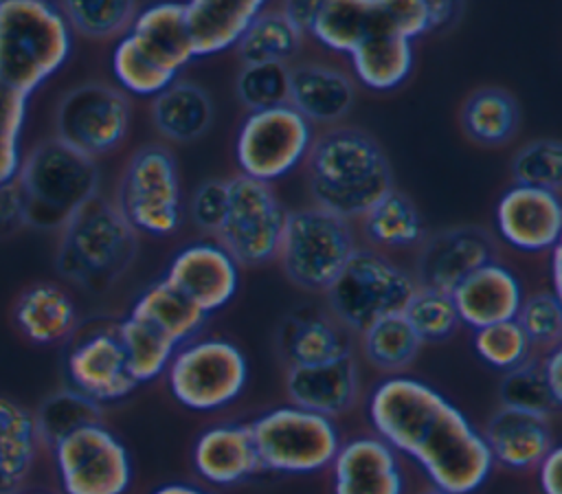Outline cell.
<instances>
[{"mask_svg": "<svg viewBox=\"0 0 562 494\" xmlns=\"http://www.w3.org/2000/svg\"><path fill=\"white\" fill-rule=\"evenodd\" d=\"M424 7L428 13V31H446L459 20L463 0H424Z\"/></svg>", "mask_w": 562, "mask_h": 494, "instance_id": "db71d44e", "label": "cell"}, {"mask_svg": "<svg viewBox=\"0 0 562 494\" xmlns=\"http://www.w3.org/2000/svg\"><path fill=\"white\" fill-rule=\"evenodd\" d=\"M375 29H382L375 0H325L307 33L321 46L349 55Z\"/></svg>", "mask_w": 562, "mask_h": 494, "instance_id": "d6a6232c", "label": "cell"}, {"mask_svg": "<svg viewBox=\"0 0 562 494\" xmlns=\"http://www.w3.org/2000/svg\"><path fill=\"white\" fill-rule=\"evenodd\" d=\"M114 204L136 233H176L182 224V193L173 154L162 145L136 149L121 176Z\"/></svg>", "mask_w": 562, "mask_h": 494, "instance_id": "30bf717a", "label": "cell"}, {"mask_svg": "<svg viewBox=\"0 0 562 494\" xmlns=\"http://www.w3.org/2000/svg\"><path fill=\"white\" fill-rule=\"evenodd\" d=\"M516 184L558 191L562 182V145L555 138H538L520 147L512 158Z\"/></svg>", "mask_w": 562, "mask_h": 494, "instance_id": "bcb514c9", "label": "cell"}, {"mask_svg": "<svg viewBox=\"0 0 562 494\" xmlns=\"http://www.w3.org/2000/svg\"><path fill=\"white\" fill-rule=\"evenodd\" d=\"M127 35L156 66L173 77L195 57L184 2H156L136 11Z\"/></svg>", "mask_w": 562, "mask_h": 494, "instance_id": "cb8c5ba5", "label": "cell"}, {"mask_svg": "<svg viewBox=\"0 0 562 494\" xmlns=\"http://www.w3.org/2000/svg\"><path fill=\"white\" fill-rule=\"evenodd\" d=\"M301 35L281 11H261L237 37L235 50L241 64H285L299 53Z\"/></svg>", "mask_w": 562, "mask_h": 494, "instance_id": "74e56055", "label": "cell"}, {"mask_svg": "<svg viewBox=\"0 0 562 494\" xmlns=\"http://www.w3.org/2000/svg\"><path fill=\"white\" fill-rule=\"evenodd\" d=\"M353 250L351 220L314 204L285 213L274 259L294 285L325 292Z\"/></svg>", "mask_w": 562, "mask_h": 494, "instance_id": "ba28073f", "label": "cell"}, {"mask_svg": "<svg viewBox=\"0 0 562 494\" xmlns=\"http://www.w3.org/2000/svg\"><path fill=\"white\" fill-rule=\"evenodd\" d=\"M26 226L24 198L18 187V180L0 184V237H9Z\"/></svg>", "mask_w": 562, "mask_h": 494, "instance_id": "816d5d0a", "label": "cell"}, {"mask_svg": "<svg viewBox=\"0 0 562 494\" xmlns=\"http://www.w3.org/2000/svg\"><path fill=\"white\" fill-rule=\"evenodd\" d=\"M226 206H228V180L213 178L195 187L189 202V215L202 233L215 237V233L224 222Z\"/></svg>", "mask_w": 562, "mask_h": 494, "instance_id": "681fc988", "label": "cell"}, {"mask_svg": "<svg viewBox=\"0 0 562 494\" xmlns=\"http://www.w3.org/2000/svg\"><path fill=\"white\" fill-rule=\"evenodd\" d=\"M151 121L165 138L189 143L211 127L213 101L198 83L173 79L151 97Z\"/></svg>", "mask_w": 562, "mask_h": 494, "instance_id": "f546056e", "label": "cell"}, {"mask_svg": "<svg viewBox=\"0 0 562 494\" xmlns=\"http://www.w3.org/2000/svg\"><path fill=\"white\" fill-rule=\"evenodd\" d=\"M312 141V123L290 103L252 110L235 138L239 173L268 184L281 180L303 165Z\"/></svg>", "mask_w": 562, "mask_h": 494, "instance_id": "7c38bea8", "label": "cell"}, {"mask_svg": "<svg viewBox=\"0 0 562 494\" xmlns=\"http://www.w3.org/2000/svg\"><path fill=\"white\" fill-rule=\"evenodd\" d=\"M248 373L246 353L233 340L211 336L182 343L162 378L180 406L215 413L241 397Z\"/></svg>", "mask_w": 562, "mask_h": 494, "instance_id": "52a82bcc", "label": "cell"}, {"mask_svg": "<svg viewBox=\"0 0 562 494\" xmlns=\"http://www.w3.org/2000/svg\"><path fill=\"white\" fill-rule=\"evenodd\" d=\"M367 417L382 441L417 463L430 485L474 494L494 470L483 433L439 389L397 373L369 393Z\"/></svg>", "mask_w": 562, "mask_h": 494, "instance_id": "6da1fadb", "label": "cell"}, {"mask_svg": "<svg viewBox=\"0 0 562 494\" xmlns=\"http://www.w3.org/2000/svg\"><path fill=\"white\" fill-rule=\"evenodd\" d=\"M518 123V103L501 88H481L461 108V127L479 145L496 147L507 143L516 134Z\"/></svg>", "mask_w": 562, "mask_h": 494, "instance_id": "e575fe53", "label": "cell"}, {"mask_svg": "<svg viewBox=\"0 0 562 494\" xmlns=\"http://www.w3.org/2000/svg\"><path fill=\"white\" fill-rule=\"evenodd\" d=\"M112 72L123 90L138 97H154L176 79L140 53L127 33L112 50Z\"/></svg>", "mask_w": 562, "mask_h": 494, "instance_id": "ee69618b", "label": "cell"}, {"mask_svg": "<svg viewBox=\"0 0 562 494\" xmlns=\"http://www.w3.org/2000/svg\"><path fill=\"white\" fill-rule=\"evenodd\" d=\"M325 0H283L281 13L301 31L307 33L316 13L321 11Z\"/></svg>", "mask_w": 562, "mask_h": 494, "instance_id": "11a10c76", "label": "cell"}, {"mask_svg": "<svg viewBox=\"0 0 562 494\" xmlns=\"http://www.w3.org/2000/svg\"><path fill=\"white\" fill-rule=\"evenodd\" d=\"M64 371L68 386L101 406L125 400L138 386L127 371L116 323L92 327L75 338L66 353Z\"/></svg>", "mask_w": 562, "mask_h": 494, "instance_id": "9a60e30c", "label": "cell"}, {"mask_svg": "<svg viewBox=\"0 0 562 494\" xmlns=\"http://www.w3.org/2000/svg\"><path fill=\"white\" fill-rule=\"evenodd\" d=\"M494 465L525 472L555 446L549 417L501 406L481 430Z\"/></svg>", "mask_w": 562, "mask_h": 494, "instance_id": "44dd1931", "label": "cell"}, {"mask_svg": "<svg viewBox=\"0 0 562 494\" xmlns=\"http://www.w3.org/2000/svg\"><path fill=\"white\" fill-rule=\"evenodd\" d=\"M235 92L250 112L283 105L290 92V68L274 61L244 64L235 79Z\"/></svg>", "mask_w": 562, "mask_h": 494, "instance_id": "f6af8a7d", "label": "cell"}, {"mask_svg": "<svg viewBox=\"0 0 562 494\" xmlns=\"http://www.w3.org/2000/svg\"><path fill=\"white\" fill-rule=\"evenodd\" d=\"M404 318L424 343H443L461 325L452 294L417 285L402 310Z\"/></svg>", "mask_w": 562, "mask_h": 494, "instance_id": "60d3db41", "label": "cell"}, {"mask_svg": "<svg viewBox=\"0 0 562 494\" xmlns=\"http://www.w3.org/2000/svg\"><path fill=\"white\" fill-rule=\"evenodd\" d=\"M42 446L33 411L9 395H0V494L24 490Z\"/></svg>", "mask_w": 562, "mask_h": 494, "instance_id": "83f0119b", "label": "cell"}, {"mask_svg": "<svg viewBox=\"0 0 562 494\" xmlns=\"http://www.w3.org/2000/svg\"><path fill=\"white\" fill-rule=\"evenodd\" d=\"M331 494H404L402 457L378 435L340 441L331 459Z\"/></svg>", "mask_w": 562, "mask_h": 494, "instance_id": "d6986e66", "label": "cell"}, {"mask_svg": "<svg viewBox=\"0 0 562 494\" xmlns=\"http://www.w3.org/2000/svg\"><path fill=\"white\" fill-rule=\"evenodd\" d=\"M538 360H540V369H542V375H544L551 393L562 400V375H560L562 373V349H560V345L544 349V356Z\"/></svg>", "mask_w": 562, "mask_h": 494, "instance_id": "9f6ffc18", "label": "cell"}, {"mask_svg": "<svg viewBox=\"0 0 562 494\" xmlns=\"http://www.w3.org/2000/svg\"><path fill=\"white\" fill-rule=\"evenodd\" d=\"M496 244L481 226H454L422 242L415 281L422 288L452 292L468 274L492 261Z\"/></svg>", "mask_w": 562, "mask_h": 494, "instance_id": "ac0fdd59", "label": "cell"}, {"mask_svg": "<svg viewBox=\"0 0 562 494\" xmlns=\"http://www.w3.org/2000/svg\"><path fill=\"white\" fill-rule=\"evenodd\" d=\"M191 459L198 476L217 487L244 483L261 470L250 428L239 422L204 428L193 444Z\"/></svg>", "mask_w": 562, "mask_h": 494, "instance_id": "ffe728a7", "label": "cell"}, {"mask_svg": "<svg viewBox=\"0 0 562 494\" xmlns=\"http://www.w3.org/2000/svg\"><path fill=\"white\" fill-rule=\"evenodd\" d=\"M116 334L125 353L127 371L136 384L165 375L176 349L180 347L165 332L134 314H127L116 323Z\"/></svg>", "mask_w": 562, "mask_h": 494, "instance_id": "d590c367", "label": "cell"}, {"mask_svg": "<svg viewBox=\"0 0 562 494\" xmlns=\"http://www.w3.org/2000/svg\"><path fill=\"white\" fill-rule=\"evenodd\" d=\"M72 31L50 0H0V81L26 97L68 59Z\"/></svg>", "mask_w": 562, "mask_h": 494, "instance_id": "277c9868", "label": "cell"}, {"mask_svg": "<svg viewBox=\"0 0 562 494\" xmlns=\"http://www.w3.org/2000/svg\"><path fill=\"white\" fill-rule=\"evenodd\" d=\"M18 494H46V492H24V490H22V492H18Z\"/></svg>", "mask_w": 562, "mask_h": 494, "instance_id": "94428289", "label": "cell"}, {"mask_svg": "<svg viewBox=\"0 0 562 494\" xmlns=\"http://www.w3.org/2000/svg\"><path fill=\"white\" fill-rule=\"evenodd\" d=\"M248 428L261 470L277 474L323 472L342 441L331 417L294 404L257 415Z\"/></svg>", "mask_w": 562, "mask_h": 494, "instance_id": "8992f818", "label": "cell"}, {"mask_svg": "<svg viewBox=\"0 0 562 494\" xmlns=\"http://www.w3.org/2000/svg\"><path fill=\"white\" fill-rule=\"evenodd\" d=\"M285 393L294 406L331 419L345 415L353 408L360 393L358 362L353 356H347L314 367H288Z\"/></svg>", "mask_w": 562, "mask_h": 494, "instance_id": "603a6c76", "label": "cell"}, {"mask_svg": "<svg viewBox=\"0 0 562 494\" xmlns=\"http://www.w3.org/2000/svg\"><path fill=\"white\" fill-rule=\"evenodd\" d=\"M15 180L24 198L26 226L42 231H59L99 193L94 158L55 136L37 143L22 156Z\"/></svg>", "mask_w": 562, "mask_h": 494, "instance_id": "5b68a950", "label": "cell"}, {"mask_svg": "<svg viewBox=\"0 0 562 494\" xmlns=\"http://www.w3.org/2000/svg\"><path fill=\"white\" fill-rule=\"evenodd\" d=\"M360 338L367 362L386 375L404 373L422 349V340L402 312L375 321L360 332Z\"/></svg>", "mask_w": 562, "mask_h": 494, "instance_id": "8d00e7d4", "label": "cell"}, {"mask_svg": "<svg viewBox=\"0 0 562 494\" xmlns=\"http://www.w3.org/2000/svg\"><path fill=\"white\" fill-rule=\"evenodd\" d=\"M417 494H454V492H448V490L437 487V485H428V487H424V490L417 492Z\"/></svg>", "mask_w": 562, "mask_h": 494, "instance_id": "91938a15", "label": "cell"}, {"mask_svg": "<svg viewBox=\"0 0 562 494\" xmlns=\"http://www.w3.org/2000/svg\"><path fill=\"white\" fill-rule=\"evenodd\" d=\"M149 494H209V492L202 490L200 485L176 481V483H162L156 490H151Z\"/></svg>", "mask_w": 562, "mask_h": 494, "instance_id": "6f0895ef", "label": "cell"}, {"mask_svg": "<svg viewBox=\"0 0 562 494\" xmlns=\"http://www.w3.org/2000/svg\"><path fill=\"white\" fill-rule=\"evenodd\" d=\"M303 162L314 204L345 220L362 217L393 189L384 149L371 134L356 127L323 132L312 141Z\"/></svg>", "mask_w": 562, "mask_h": 494, "instance_id": "7a4b0ae2", "label": "cell"}, {"mask_svg": "<svg viewBox=\"0 0 562 494\" xmlns=\"http://www.w3.org/2000/svg\"><path fill=\"white\" fill-rule=\"evenodd\" d=\"M360 220L367 239L380 248H413L426 237L424 220L417 206L397 189L386 191Z\"/></svg>", "mask_w": 562, "mask_h": 494, "instance_id": "836d02e7", "label": "cell"}, {"mask_svg": "<svg viewBox=\"0 0 562 494\" xmlns=\"http://www.w3.org/2000/svg\"><path fill=\"white\" fill-rule=\"evenodd\" d=\"M549 252H551V283H553L551 292H555L560 296V285H562V281H560V244L553 246Z\"/></svg>", "mask_w": 562, "mask_h": 494, "instance_id": "680465c9", "label": "cell"}, {"mask_svg": "<svg viewBox=\"0 0 562 494\" xmlns=\"http://www.w3.org/2000/svg\"><path fill=\"white\" fill-rule=\"evenodd\" d=\"M33 415L42 444L50 448L55 441L77 430L79 426L101 422V404L75 391L72 386H66L44 397Z\"/></svg>", "mask_w": 562, "mask_h": 494, "instance_id": "f35d334b", "label": "cell"}, {"mask_svg": "<svg viewBox=\"0 0 562 494\" xmlns=\"http://www.w3.org/2000/svg\"><path fill=\"white\" fill-rule=\"evenodd\" d=\"M55 263L59 274L88 290L105 292L132 266L138 233L119 206L99 193L88 200L61 228Z\"/></svg>", "mask_w": 562, "mask_h": 494, "instance_id": "3957f363", "label": "cell"}, {"mask_svg": "<svg viewBox=\"0 0 562 494\" xmlns=\"http://www.w3.org/2000/svg\"><path fill=\"white\" fill-rule=\"evenodd\" d=\"M279 349L288 367H314L353 356L349 332L325 312L301 310L279 329Z\"/></svg>", "mask_w": 562, "mask_h": 494, "instance_id": "d4e9b609", "label": "cell"}, {"mask_svg": "<svg viewBox=\"0 0 562 494\" xmlns=\"http://www.w3.org/2000/svg\"><path fill=\"white\" fill-rule=\"evenodd\" d=\"M70 31L92 40H108L130 29L136 0H61L59 7Z\"/></svg>", "mask_w": 562, "mask_h": 494, "instance_id": "ab89813d", "label": "cell"}, {"mask_svg": "<svg viewBox=\"0 0 562 494\" xmlns=\"http://www.w3.org/2000/svg\"><path fill=\"white\" fill-rule=\"evenodd\" d=\"M202 312L213 314L228 305L239 288V263L217 242H193L180 248L165 277Z\"/></svg>", "mask_w": 562, "mask_h": 494, "instance_id": "e0dca14e", "label": "cell"}, {"mask_svg": "<svg viewBox=\"0 0 562 494\" xmlns=\"http://www.w3.org/2000/svg\"><path fill=\"white\" fill-rule=\"evenodd\" d=\"M29 97L0 81V184L18 176Z\"/></svg>", "mask_w": 562, "mask_h": 494, "instance_id": "7dc6e473", "label": "cell"}, {"mask_svg": "<svg viewBox=\"0 0 562 494\" xmlns=\"http://www.w3.org/2000/svg\"><path fill=\"white\" fill-rule=\"evenodd\" d=\"M18 332L33 345L50 347L68 340L79 327L72 296L57 283H35L26 288L13 305Z\"/></svg>", "mask_w": 562, "mask_h": 494, "instance_id": "484cf974", "label": "cell"}, {"mask_svg": "<svg viewBox=\"0 0 562 494\" xmlns=\"http://www.w3.org/2000/svg\"><path fill=\"white\" fill-rule=\"evenodd\" d=\"M560 465H562V452H560V446L555 444L540 459V463L533 468L536 476H538L540 494H562V487H560Z\"/></svg>", "mask_w": 562, "mask_h": 494, "instance_id": "f5cc1de1", "label": "cell"}, {"mask_svg": "<svg viewBox=\"0 0 562 494\" xmlns=\"http://www.w3.org/2000/svg\"><path fill=\"white\" fill-rule=\"evenodd\" d=\"M498 397L501 406L544 417H551L562 406V400L551 393L538 358H529L516 369L505 371L498 384Z\"/></svg>", "mask_w": 562, "mask_h": 494, "instance_id": "b9f144b4", "label": "cell"}, {"mask_svg": "<svg viewBox=\"0 0 562 494\" xmlns=\"http://www.w3.org/2000/svg\"><path fill=\"white\" fill-rule=\"evenodd\" d=\"M351 79L329 66L301 64L290 68L288 103L310 123H336L353 105Z\"/></svg>", "mask_w": 562, "mask_h": 494, "instance_id": "4316f807", "label": "cell"}, {"mask_svg": "<svg viewBox=\"0 0 562 494\" xmlns=\"http://www.w3.org/2000/svg\"><path fill=\"white\" fill-rule=\"evenodd\" d=\"M268 0H187V24L195 57L215 55L235 46L244 29L261 13Z\"/></svg>", "mask_w": 562, "mask_h": 494, "instance_id": "f1b7e54d", "label": "cell"}, {"mask_svg": "<svg viewBox=\"0 0 562 494\" xmlns=\"http://www.w3.org/2000/svg\"><path fill=\"white\" fill-rule=\"evenodd\" d=\"M516 323L533 347L551 349L562 338V305L555 292H536L522 299Z\"/></svg>", "mask_w": 562, "mask_h": 494, "instance_id": "c3c4849f", "label": "cell"}, {"mask_svg": "<svg viewBox=\"0 0 562 494\" xmlns=\"http://www.w3.org/2000/svg\"><path fill=\"white\" fill-rule=\"evenodd\" d=\"M413 40L375 29L364 35L349 53L353 72L371 90H393L402 86L413 70Z\"/></svg>", "mask_w": 562, "mask_h": 494, "instance_id": "4dcf8cb0", "label": "cell"}, {"mask_svg": "<svg viewBox=\"0 0 562 494\" xmlns=\"http://www.w3.org/2000/svg\"><path fill=\"white\" fill-rule=\"evenodd\" d=\"M48 450L61 494H127L132 485L130 450L103 422L79 426Z\"/></svg>", "mask_w": 562, "mask_h": 494, "instance_id": "8fae6325", "label": "cell"}, {"mask_svg": "<svg viewBox=\"0 0 562 494\" xmlns=\"http://www.w3.org/2000/svg\"><path fill=\"white\" fill-rule=\"evenodd\" d=\"M498 237L520 252H549L560 244L562 204L558 191L512 184L494 211Z\"/></svg>", "mask_w": 562, "mask_h": 494, "instance_id": "2e32d148", "label": "cell"}, {"mask_svg": "<svg viewBox=\"0 0 562 494\" xmlns=\"http://www.w3.org/2000/svg\"><path fill=\"white\" fill-rule=\"evenodd\" d=\"M415 288L411 272L375 250L356 248L325 296L329 314L347 332L360 334L375 321L400 314Z\"/></svg>", "mask_w": 562, "mask_h": 494, "instance_id": "9c48e42d", "label": "cell"}, {"mask_svg": "<svg viewBox=\"0 0 562 494\" xmlns=\"http://www.w3.org/2000/svg\"><path fill=\"white\" fill-rule=\"evenodd\" d=\"M472 347L487 367L503 373L527 362L533 353V345L529 343L516 318L474 329Z\"/></svg>", "mask_w": 562, "mask_h": 494, "instance_id": "7bdbcfd3", "label": "cell"}, {"mask_svg": "<svg viewBox=\"0 0 562 494\" xmlns=\"http://www.w3.org/2000/svg\"><path fill=\"white\" fill-rule=\"evenodd\" d=\"M384 29L408 40L428 31V13L424 0H375Z\"/></svg>", "mask_w": 562, "mask_h": 494, "instance_id": "f907efd6", "label": "cell"}, {"mask_svg": "<svg viewBox=\"0 0 562 494\" xmlns=\"http://www.w3.org/2000/svg\"><path fill=\"white\" fill-rule=\"evenodd\" d=\"M130 314L145 318L178 345L195 338L209 318L206 312H202L167 279L147 285L134 301Z\"/></svg>", "mask_w": 562, "mask_h": 494, "instance_id": "1f68e13d", "label": "cell"}, {"mask_svg": "<svg viewBox=\"0 0 562 494\" xmlns=\"http://www.w3.org/2000/svg\"><path fill=\"white\" fill-rule=\"evenodd\" d=\"M127 127V97L123 90L99 81L68 90L55 110V138L90 158L119 147Z\"/></svg>", "mask_w": 562, "mask_h": 494, "instance_id": "5bb4252c", "label": "cell"}, {"mask_svg": "<svg viewBox=\"0 0 562 494\" xmlns=\"http://www.w3.org/2000/svg\"><path fill=\"white\" fill-rule=\"evenodd\" d=\"M450 294L461 325L470 329L516 318L525 299L520 279L496 259L468 274Z\"/></svg>", "mask_w": 562, "mask_h": 494, "instance_id": "7402d4cb", "label": "cell"}, {"mask_svg": "<svg viewBox=\"0 0 562 494\" xmlns=\"http://www.w3.org/2000/svg\"><path fill=\"white\" fill-rule=\"evenodd\" d=\"M285 209L268 182L233 176L228 180V206L215 242L239 266H261L277 257Z\"/></svg>", "mask_w": 562, "mask_h": 494, "instance_id": "4fadbf2b", "label": "cell"}]
</instances>
